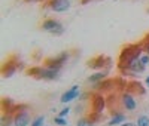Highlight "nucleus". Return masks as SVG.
I'll list each match as a JSON object with an SVG mask.
<instances>
[{"mask_svg": "<svg viewBox=\"0 0 149 126\" xmlns=\"http://www.w3.org/2000/svg\"><path fill=\"white\" fill-rule=\"evenodd\" d=\"M145 83H146V86H148V87H149V76H148V77H146V79H145Z\"/></svg>", "mask_w": 149, "mask_h": 126, "instance_id": "obj_27", "label": "nucleus"}, {"mask_svg": "<svg viewBox=\"0 0 149 126\" xmlns=\"http://www.w3.org/2000/svg\"><path fill=\"white\" fill-rule=\"evenodd\" d=\"M69 113H70V108H69V107H64L63 110L60 111V114H58V116H60V117H66Z\"/></svg>", "mask_w": 149, "mask_h": 126, "instance_id": "obj_24", "label": "nucleus"}, {"mask_svg": "<svg viewBox=\"0 0 149 126\" xmlns=\"http://www.w3.org/2000/svg\"><path fill=\"white\" fill-rule=\"evenodd\" d=\"M88 67L93 70H102V68H109L110 67V58H106L104 55H97L95 58L88 61Z\"/></svg>", "mask_w": 149, "mask_h": 126, "instance_id": "obj_8", "label": "nucleus"}, {"mask_svg": "<svg viewBox=\"0 0 149 126\" xmlns=\"http://www.w3.org/2000/svg\"><path fill=\"white\" fill-rule=\"evenodd\" d=\"M40 27L46 33H51V34H55V36H61V34L64 33V25L61 24L60 21L54 19V18H46L40 24Z\"/></svg>", "mask_w": 149, "mask_h": 126, "instance_id": "obj_5", "label": "nucleus"}, {"mask_svg": "<svg viewBox=\"0 0 149 126\" xmlns=\"http://www.w3.org/2000/svg\"><path fill=\"white\" fill-rule=\"evenodd\" d=\"M100 114H102V113H97V111H91V113H90V116H88V119H90V120H91L93 123H97L98 120H100V117H102Z\"/></svg>", "mask_w": 149, "mask_h": 126, "instance_id": "obj_20", "label": "nucleus"}, {"mask_svg": "<svg viewBox=\"0 0 149 126\" xmlns=\"http://www.w3.org/2000/svg\"><path fill=\"white\" fill-rule=\"evenodd\" d=\"M14 126V114H3L2 116V126Z\"/></svg>", "mask_w": 149, "mask_h": 126, "instance_id": "obj_16", "label": "nucleus"}, {"mask_svg": "<svg viewBox=\"0 0 149 126\" xmlns=\"http://www.w3.org/2000/svg\"><path fill=\"white\" fill-rule=\"evenodd\" d=\"M81 3L82 5H86V3H90V0H81Z\"/></svg>", "mask_w": 149, "mask_h": 126, "instance_id": "obj_28", "label": "nucleus"}, {"mask_svg": "<svg viewBox=\"0 0 149 126\" xmlns=\"http://www.w3.org/2000/svg\"><path fill=\"white\" fill-rule=\"evenodd\" d=\"M119 126H137V125L131 123V122H125V123H122V125H119Z\"/></svg>", "mask_w": 149, "mask_h": 126, "instance_id": "obj_25", "label": "nucleus"}, {"mask_svg": "<svg viewBox=\"0 0 149 126\" xmlns=\"http://www.w3.org/2000/svg\"><path fill=\"white\" fill-rule=\"evenodd\" d=\"M46 6L52 12L63 14V12H67L70 9V0H49L46 3Z\"/></svg>", "mask_w": 149, "mask_h": 126, "instance_id": "obj_7", "label": "nucleus"}, {"mask_svg": "<svg viewBox=\"0 0 149 126\" xmlns=\"http://www.w3.org/2000/svg\"><path fill=\"white\" fill-rule=\"evenodd\" d=\"M24 2H27V3H30V2H45V0H24Z\"/></svg>", "mask_w": 149, "mask_h": 126, "instance_id": "obj_26", "label": "nucleus"}, {"mask_svg": "<svg viewBox=\"0 0 149 126\" xmlns=\"http://www.w3.org/2000/svg\"><path fill=\"white\" fill-rule=\"evenodd\" d=\"M54 122H55L57 125H60V126H67V120H66V117H60V116H57V117H54Z\"/></svg>", "mask_w": 149, "mask_h": 126, "instance_id": "obj_22", "label": "nucleus"}, {"mask_svg": "<svg viewBox=\"0 0 149 126\" xmlns=\"http://www.w3.org/2000/svg\"><path fill=\"white\" fill-rule=\"evenodd\" d=\"M122 123H125V114H122V113H115V114H112L110 120L107 122V126H119Z\"/></svg>", "mask_w": 149, "mask_h": 126, "instance_id": "obj_14", "label": "nucleus"}, {"mask_svg": "<svg viewBox=\"0 0 149 126\" xmlns=\"http://www.w3.org/2000/svg\"><path fill=\"white\" fill-rule=\"evenodd\" d=\"M106 76H107V70H100V71L94 73L93 76H90V77H88V83H94V85H97V83L103 82Z\"/></svg>", "mask_w": 149, "mask_h": 126, "instance_id": "obj_15", "label": "nucleus"}, {"mask_svg": "<svg viewBox=\"0 0 149 126\" xmlns=\"http://www.w3.org/2000/svg\"><path fill=\"white\" fill-rule=\"evenodd\" d=\"M76 126H94V123H93L88 117H82V119H79V120H78Z\"/></svg>", "mask_w": 149, "mask_h": 126, "instance_id": "obj_19", "label": "nucleus"}, {"mask_svg": "<svg viewBox=\"0 0 149 126\" xmlns=\"http://www.w3.org/2000/svg\"><path fill=\"white\" fill-rule=\"evenodd\" d=\"M121 103H122V107L125 110H128V111H134L136 108H137V103H136L133 94H130V92H124L122 94Z\"/></svg>", "mask_w": 149, "mask_h": 126, "instance_id": "obj_10", "label": "nucleus"}, {"mask_svg": "<svg viewBox=\"0 0 149 126\" xmlns=\"http://www.w3.org/2000/svg\"><path fill=\"white\" fill-rule=\"evenodd\" d=\"M94 87L98 91H112L113 87H116V82L113 79H104L103 82L94 85Z\"/></svg>", "mask_w": 149, "mask_h": 126, "instance_id": "obj_13", "label": "nucleus"}, {"mask_svg": "<svg viewBox=\"0 0 149 126\" xmlns=\"http://www.w3.org/2000/svg\"><path fill=\"white\" fill-rule=\"evenodd\" d=\"M79 86L78 85H74V86H72L69 91H66L63 95H61V98H60V101L63 104H67V103H70V101H73V99H76L78 96H79Z\"/></svg>", "mask_w": 149, "mask_h": 126, "instance_id": "obj_11", "label": "nucleus"}, {"mask_svg": "<svg viewBox=\"0 0 149 126\" xmlns=\"http://www.w3.org/2000/svg\"><path fill=\"white\" fill-rule=\"evenodd\" d=\"M30 125V110L29 105L17 104L14 110V126H29Z\"/></svg>", "mask_w": 149, "mask_h": 126, "instance_id": "obj_3", "label": "nucleus"}, {"mask_svg": "<svg viewBox=\"0 0 149 126\" xmlns=\"http://www.w3.org/2000/svg\"><path fill=\"white\" fill-rule=\"evenodd\" d=\"M127 92H130V94H137V95H145V94H146V91H145V87L142 86V83L136 82V80H131V82L128 83Z\"/></svg>", "mask_w": 149, "mask_h": 126, "instance_id": "obj_12", "label": "nucleus"}, {"mask_svg": "<svg viewBox=\"0 0 149 126\" xmlns=\"http://www.w3.org/2000/svg\"><path fill=\"white\" fill-rule=\"evenodd\" d=\"M136 125H137V126H149V117L145 116V114H142L137 119V123H136Z\"/></svg>", "mask_w": 149, "mask_h": 126, "instance_id": "obj_18", "label": "nucleus"}, {"mask_svg": "<svg viewBox=\"0 0 149 126\" xmlns=\"http://www.w3.org/2000/svg\"><path fill=\"white\" fill-rule=\"evenodd\" d=\"M91 105H93V111L102 113L106 108V105H107V99L104 96H102V94H94L93 95V101H91Z\"/></svg>", "mask_w": 149, "mask_h": 126, "instance_id": "obj_9", "label": "nucleus"}, {"mask_svg": "<svg viewBox=\"0 0 149 126\" xmlns=\"http://www.w3.org/2000/svg\"><path fill=\"white\" fill-rule=\"evenodd\" d=\"M140 62H142V65H145V67H148V65H149V55H148L146 52L140 56Z\"/></svg>", "mask_w": 149, "mask_h": 126, "instance_id": "obj_23", "label": "nucleus"}, {"mask_svg": "<svg viewBox=\"0 0 149 126\" xmlns=\"http://www.w3.org/2000/svg\"><path fill=\"white\" fill-rule=\"evenodd\" d=\"M140 42H142V45H143V49H145V52H146V54L149 55V33H148V34H146V36L143 37V39H142Z\"/></svg>", "mask_w": 149, "mask_h": 126, "instance_id": "obj_21", "label": "nucleus"}, {"mask_svg": "<svg viewBox=\"0 0 149 126\" xmlns=\"http://www.w3.org/2000/svg\"><path fill=\"white\" fill-rule=\"evenodd\" d=\"M69 56H70V52H61V54H58L57 56L46 58L45 62H43V67L52 68V70H61V68H63V65L67 62Z\"/></svg>", "mask_w": 149, "mask_h": 126, "instance_id": "obj_4", "label": "nucleus"}, {"mask_svg": "<svg viewBox=\"0 0 149 126\" xmlns=\"http://www.w3.org/2000/svg\"><path fill=\"white\" fill-rule=\"evenodd\" d=\"M45 116H37L33 122H31V126H45Z\"/></svg>", "mask_w": 149, "mask_h": 126, "instance_id": "obj_17", "label": "nucleus"}, {"mask_svg": "<svg viewBox=\"0 0 149 126\" xmlns=\"http://www.w3.org/2000/svg\"><path fill=\"white\" fill-rule=\"evenodd\" d=\"M18 58L17 56H10L9 59H6V62L3 64L2 67V76L3 77H10V76H14L18 70Z\"/></svg>", "mask_w": 149, "mask_h": 126, "instance_id": "obj_6", "label": "nucleus"}, {"mask_svg": "<svg viewBox=\"0 0 149 126\" xmlns=\"http://www.w3.org/2000/svg\"><path fill=\"white\" fill-rule=\"evenodd\" d=\"M26 74L40 80H57L61 74V70H52L48 67H30L26 70Z\"/></svg>", "mask_w": 149, "mask_h": 126, "instance_id": "obj_2", "label": "nucleus"}, {"mask_svg": "<svg viewBox=\"0 0 149 126\" xmlns=\"http://www.w3.org/2000/svg\"><path fill=\"white\" fill-rule=\"evenodd\" d=\"M145 54V49L142 42L134 43V45H127L121 49L119 52V59H118V68L125 65L127 62L133 61V59H140V56Z\"/></svg>", "mask_w": 149, "mask_h": 126, "instance_id": "obj_1", "label": "nucleus"}]
</instances>
